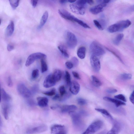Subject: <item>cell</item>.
<instances>
[{
    "instance_id": "6da1fadb",
    "label": "cell",
    "mask_w": 134,
    "mask_h": 134,
    "mask_svg": "<svg viewBox=\"0 0 134 134\" xmlns=\"http://www.w3.org/2000/svg\"><path fill=\"white\" fill-rule=\"evenodd\" d=\"M75 2L70 5V10L75 14L81 15L84 14L87 3L86 1L78 0Z\"/></svg>"
},
{
    "instance_id": "7a4b0ae2",
    "label": "cell",
    "mask_w": 134,
    "mask_h": 134,
    "mask_svg": "<svg viewBox=\"0 0 134 134\" xmlns=\"http://www.w3.org/2000/svg\"><path fill=\"white\" fill-rule=\"evenodd\" d=\"M131 24V21L129 20L122 21L110 25L108 27L107 30L111 33L120 31L129 27Z\"/></svg>"
},
{
    "instance_id": "3957f363",
    "label": "cell",
    "mask_w": 134,
    "mask_h": 134,
    "mask_svg": "<svg viewBox=\"0 0 134 134\" xmlns=\"http://www.w3.org/2000/svg\"><path fill=\"white\" fill-rule=\"evenodd\" d=\"M72 120L74 127L79 130H81L84 126V124L82 119V116H83L80 112L75 113V111L69 113Z\"/></svg>"
},
{
    "instance_id": "277c9868",
    "label": "cell",
    "mask_w": 134,
    "mask_h": 134,
    "mask_svg": "<svg viewBox=\"0 0 134 134\" xmlns=\"http://www.w3.org/2000/svg\"><path fill=\"white\" fill-rule=\"evenodd\" d=\"M103 123L100 120H97L92 122L82 134H94L103 126Z\"/></svg>"
},
{
    "instance_id": "5b68a950",
    "label": "cell",
    "mask_w": 134,
    "mask_h": 134,
    "mask_svg": "<svg viewBox=\"0 0 134 134\" xmlns=\"http://www.w3.org/2000/svg\"><path fill=\"white\" fill-rule=\"evenodd\" d=\"M90 48L92 55L96 56L102 55L105 53L104 49L96 42H92L90 44Z\"/></svg>"
},
{
    "instance_id": "8992f818",
    "label": "cell",
    "mask_w": 134,
    "mask_h": 134,
    "mask_svg": "<svg viewBox=\"0 0 134 134\" xmlns=\"http://www.w3.org/2000/svg\"><path fill=\"white\" fill-rule=\"evenodd\" d=\"M46 55L44 54L41 52H36L30 55L26 60L25 65L28 66L33 63L36 60L42 59H46Z\"/></svg>"
},
{
    "instance_id": "52a82bcc",
    "label": "cell",
    "mask_w": 134,
    "mask_h": 134,
    "mask_svg": "<svg viewBox=\"0 0 134 134\" xmlns=\"http://www.w3.org/2000/svg\"><path fill=\"white\" fill-rule=\"evenodd\" d=\"M67 44L70 48H75L77 45V41L75 35L72 32L68 31L66 34Z\"/></svg>"
},
{
    "instance_id": "ba28073f",
    "label": "cell",
    "mask_w": 134,
    "mask_h": 134,
    "mask_svg": "<svg viewBox=\"0 0 134 134\" xmlns=\"http://www.w3.org/2000/svg\"><path fill=\"white\" fill-rule=\"evenodd\" d=\"M17 90L19 94L24 98H28L31 95V92L23 83H19L17 86Z\"/></svg>"
},
{
    "instance_id": "9c48e42d",
    "label": "cell",
    "mask_w": 134,
    "mask_h": 134,
    "mask_svg": "<svg viewBox=\"0 0 134 134\" xmlns=\"http://www.w3.org/2000/svg\"><path fill=\"white\" fill-rule=\"evenodd\" d=\"M90 63L93 70L98 72L100 70L101 65L100 61L97 56L92 55L90 58Z\"/></svg>"
},
{
    "instance_id": "30bf717a",
    "label": "cell",
    "mask_w": 134,
    "mask_h": 134,
    "mask_svg": "<svg viewBox=\"0 0 134 134\" xmlns=\"http://www.w3.org/2000/svg\"><path fill=\"white\" fill-rule=\"evenodd\" d=\"M47 129V127L46 125H42L28 129L26 133L28 134L40 133L44 132Z\"/></svg>"
},
{
    "instance_id": "8fae6325",
    "label": "cell",
    "mask_w": 134,
    "mask_h": 134,
    "mask_svg": "<svg viewBox=\"0 0 134 134\" xmlns=\"http://www.w3.org/2000/svg\"><path fill=\"white\" fill-rule=\"evenodd\" d=\"M56 82L54 79L52 74L48 75L45 78L43 83V86L49 88L54 86Z\"/></svg>"
},
{
    "instance_id": "7c38bea8",
    "label": "cell",
    "mask_w": 134,
    "mask_h": 134,
    "mask_svg": "<svg viewBox=\"0 0 134 134\" xmlns=\"http://www.w3.org/2000/svg\"><path fill=\"white\" fill-rule=\"evenodd\" d=\"M77 107L74 105H65L62 106L59 105L58 109H59L60 111L63 113L73 112L77 109Z\"/></svg>"
},
{
    "instance_id": "4fadbf2b",
    "label": "cell",
    "mask_w": 134,
    "mask_h": 134,
    "mask_svg": "<svg viewBox=\"0 0 134 134\" xmlns=\"http://www.w3.org/2000/svg\"><path fill=\"white\" fill-rule=\"evenodd\" d=\"M69 90L70 92L74 95L77 94L80 89L79 83L77 81L74 80L71 82Z\"/></svg>"
},
{
    "instance_id": "5bb4252c",
    "label": "cell",
    "mask_w": 134,
    "mask_h": 134,
    "mask_svg": "<svg viewBox=\"0 0 134 134\" xmlns=\"http://www.w3.org/2000/svg\"><path fill=\"white\" fill-rule=\"evenodd\" d=\"M106 5V4L103 3L91 8L90 9V11L93 14H97L101 12Z\"/></svg>"
},
{
    "instance_id": "9a60e30c",
    "label": "cell",
    "mask_w": 134,
    "mask_h": 134,
    "mask_svg": "<svg viewBox=\"0 0 134 134\" xmlns=\"http://www.w3.org/2000/svg\"><path fill=\"white\" fill-rule=\"evenodd\" d=\"M121 129V126L120 123L115 122L111 129L106 134H118Z\"/></svg>"
},
{
    "instance_id": "2e32d148",
    "label": "cell",
    "mask_w": 134,
    "mask_h": 134,
    "mask_svg": "<svg viewBox=\"0 0 134 134\" xmlns=\"http://www.w3.org/2000/svg\"><path fill=\"white\" fill-rule=\"evenodd\" d=\"M104 100L113 103L116 107H118L121 105H125L126 103L118 99H114L108 97H103Z\"/></svg>"
},
{
    "instance_id": "e0dca14e",
    "label": "cell",
    "mask_w": 134,
    "mask_h": 134,
    "mask_svg": "<svg viewBox=\"0 0 134 134\" xmlns=\"http://www.w3.org/2000/svg\"><path fill=\"white\" fill-rule=\"evenodd\" d=\"M38 105L40 107H43L47 106L48 103V99L45 97H39L37 98Z\"/></svg>"
},
{
    "instance_id": "ac0fdd59",
    "label": "cell",
    "mask_w": 134,
    "mask_h": 134,
    "mask_svg": "<svg viewBox=\"0 0 134 134\" xmlns=\"http://www.w3.org/2000/svg\"><path fill=\"white\" fill-rule=\"evenodd\" d=\"M65 129V127L64 125L57 124L53 125L51 127V133L54 134Z\"/></svg>"
},
{
    "instance_id": "d6986e66",
    "label": "cell",
    "mask_w": 134,
    "mask_h": 134,
    "mask_svg": "<svg viewBox=\"0 0 134 134\" xmlns=\"http://www.w3.org/2000/svg\"><path fill=\"white\" fill-rule=\"evenodd\" d=\"M14 29V25L13 21H11L7 27L5 34L8 36H11L13 34Z\"/></svg>"
},
{
    "instance_id": "ffe728a7",
    "label": "cell",
    "mask_w": 134,
    "mask_h": 134,
    "mask_svg": "<svg viewBox=\"0 0 134 134\" xmlns=\"http://www.w3.org/2000/svg\"><path fill=\"white\" fill-rule=\"evenodd\" d=\"M95 110L101 113L108 118L113 120V118L111 115L107 110L103 109L96 108Z\"/></svg>"
},
{
    "instance_id": "44dd1931",
    "label": "cell",
    "mask_w": 134,
    "mask_h": 134,
    "mask_svg": "<svg viewBox=\"0 0 134 134\" xmlns=\"http://www.w3.org/2000/svg\"><path fill=\"white\" fill-rule=\"evenodd\" d=\"M48 16V13L46 11L44 13L41 17L40 24L38 27V29L41 28L44 26L47 21Z\"/></svg>"
},
{
    "instance_id": "7402d4cb",
    "label": "cell",
    "mask_w": 134,
    "mask_h": 134,
    "mask_svg": "<svg viewBox=\"0 0 134 134\" xmlns=\"http://www.w3.org/2000/svg\"><path fill=\"white\" fill-rule=\"evenodd\" d=\"M86 48L84 46L81 47L78 49L77 55L78 57L81 59H84L86 55Z\"/></svg>"
},
{
    "instance_id": "603a6c76",
    "label": "cell",
    "mask_w": 134,
    "mask_h": 134,
    "mask_svg": "<svg viewBox=\"0 0 134 134\" xmlns=\"http://www.w3.org/2000/svg\"><path fill=\"white\" fill-rule=\"evenodd\" d=\"M52 74L54 79L56 82L60 80L62 76V72L60 70L56 69Z\"/></svg>"
},
{
    "instance_id": "cb8c5ba5",
    "label": "cell",
    "mask_w": 134,
    "mask_h": 134,
    "mask_svg": "<svg viewBox=\"0 0 134 134\" xmlns=\"http://www.w3.org/2000/svg\"><path fill=\"white\" fill-rule=\"evenodd\" d=\"M1 93L2 99L3 101L6 103L9 102L11 99V97L3 88L1 90Z\"/></svg>"
},
{
    "instance_id": "d4e9b609",
    "label": "cell",
    "mask_w": 134,
    "mask_h": 134,
    "mask_svg": "<svg viewBox=\"0 0 134 134\" xmlns=\"http://www.w3.org/2000/svg\"><path fill=\"white\" fill-rule=\"evenodd\" d=\"M91 78L92 83L94 86L98 87L102 85V84L101 81L95 76L92 75L91 76Z\"/></svg>"
},
{
    "instance_id": "484cf974",
    "label": "cell",
    "mask_w": 134,
    "mask_h": 134,
    "mask_svg": "<svg viewBox=\"0 0 134 134\" xmlns=\"http://www.w3.org/2000/svg\"><path fill=\"white\" fill-rule=\"evenodd\" d=\"M58 48L64 56L67 58L69 57V55L64 46L62 45H59L58 46Z\"/></svg>"
},
{
    "instance_id": "4316f807",
    "label": "cell",
    "mask_w": 134,
    "mask_h": 134,
    "mask_svg": "<svg viewBox=\"0 0 134 134\" xmlns=\"http://www.w3.org/2000/svg\"><path fill=\"white\" fill-rule=\"evenodd\" d=\"M2 111L5 118L7 120L8 118V112L9 106L7 104H4L2 107Z\"/></svg>"
},
{
    "instance_id": "83f0119b",
    "label": "cell",
    "mask_w": 134,
    "mask_h": 134,
    "mask_svg": "<svg viewBox=\"0 0 134 134\" xmlns=\"http://www.w3.org/2000/svg\"><path fill=\"white\" fill-rule=\"evenodd\" d=\"M45 59L41 60V71L42 73L48 70V66Z\"/></svg>"
},
{
    "instance_id": "f1b7e54d",
    "label": "cell",
    "mask_w": 134,
    "mask_h": 134,
    "mask_svg": "<svg viewBox=\"0 0 134 134\" xmlns=\"http://www.w3.org/2000/svg\"><path fill=\"white\" fill-rule=\"evenodd\" d=\"M124 36V35L122 34L118 35L113 40L114 43L115 45H118L123 38Z\"/></svg>"
},
{
    "instance_id": "f546056e",
    "label": "cell",
    "mask_w": 134,
    "mask_h": 134,
    "mask_svg": "<svg viewBox=\"0 0 134 134\" xmlns=\"http://www.w3.org/2000/svg\"><path fill=\"white\" fill-rule=\"evenodd\" d=\"M65 79L66 82L68 85H70L71 82V76L69 72L65 71Z\"/></svg>"
},
{
    "instance_id": "4dcf8cb0",
    "label": "cell",
    "mask_w": 134,
    "mask_h": 134,
    "mask_svg": "<svg viewBox=\"0 0 134 134\" xmlns=\"http://www.w3.org/2000/svg\"><path fill=\"white\" fill-rule=\"evenodd\" d=\"M56 92V89L54 88H53L49 91L43 92L42 93L47 96H52L55 95Z\"/></svg>"
},
{
    "instance_id": "1f68e13d",
    "label": "cell",
    "mask_w": 134,
    "mask_h": 134,
    "mask_svg": "<svg viewBox=\"0 0 134 134\" xmlns=\"http://www.w3.org/2000/svg\"><path fill=\"white\" fill-rule=\"evenodd\" d=\"M9 1L11 7L14 9H15L19 5V1L18 0H10Z\"/></svg>"
},
{
    "instance_id": "d6a6232c",
    "label": "cell",
    "mask_w": 134,
    "mask_h": 134,
    "mask_svg": "<svg viewBox=\"0 0 134 134\" xmlns=\"http://www.w3.org/2000/svg\"><path fill=\"white\" fill-rule=\"evenodd\" d=\"M120 77L123 80H128L131 79L132 75L129 73H125L122 74L120 76Z\"/></svg>"
},
{
    "instance_id": "836d02e7",
    "label": "cell",
    "mask_w": 134,
    "mask_h": 134,
    "mask_svg": "<svg viewBox=\"0 0 134 134\" xmlns=\"http://www.w3.org/2000/svg\"><path fill=\"white\" fill-rule=\"evenodd\" d=\"M115 98L124 102H126V99L125 97L122 94H119L114 96Z\"/></svg>"
},
{
    "instance_id": "e575fe53",
    "label": "cell",
    "mask_w": 134,
    "mask_h": 134,
    "mask_svg": "<svg viewBox=\"0 0 134 134\" xmlns=\"http://www.w3.org/2000/svg\"><path fill=\"white\" fill-rule=\"evenodd\" d=\"M39 75V71L38 69L34 70L32 72L31 76L32 79H35L37 78Z\"/></svg>"
},
{
    "instance_id": "d590c367",
    "label": "cell",
    "mask_w": 134,
    "mask_h": 134,
    "mask_svg": "<svg viewBox=\"0 0 134 134\" xmlns=\"http://www.w3.org/2000/svg\"><path fill=\"white\" fill-rule=\"evenodd\" d=\"M78 104L81 105H84L87 103L86 100L81 98H78L77 99Z\"/></svg>"
},
{
    "instance_id": "8d00e7d4",
    "label": "cell",
    "mask_w": 134,
    "mask_h": 134,
    "mask_svg": "<svg viewBox=\"0 0 134 134\" xmlns=\"http://www.w3.org/2000/svg\"><path fill=\"white\" fill-rule=\"evenodd\" d=\"M59 91L61 97L64 95L66 92L65 88L63 85H62L59 87Z\"/></svg>"
},
{
    "instance_id": "74e56055",
    "label": "cell",
    "mask_w": 134,
    "mask_h": 134,
    "mask_svg": "<svg viewBox=\"0 0 134 134\" xmlns=\"http://www.w3.org/2000/svg\"><path fill=\"white\" fill-rule=\"evenodd\" d=\"M71 95L70 93L66 92L65 94L62 97L59 99V101H63L68 99L71 96Z\"/></svg>"
},
{
    "instance_id": "f35d334b",
    "label": "cell",
    "mask_w": 134,
    "mask_h": 134,
    "mask_svg": "<svg viewBox=\"0 0 134 134\" xmlns=\"http://www.w3.org/2000/svg\"><path fill=\"white\" fill-rule=\"evenodd\" d=\"M73 64L74 66L76 67L79 63V61L77 58L75 57H72L71 59V62Z\"/></svg>"
},
{
    "instance_id": "ab89813d",
    "label": "cell",
    "mask_w": 134,
    "mask_h": 134,
    "mask_svg": "<svg viewBox=\"0 0 134 134\" xmlns=\"http://www.w3.org/2000/svg\"><path fill=\"white\" fill-rule=\"evenodd\" d=\"M93 22L99 30H103V27L99 22L97 20H93Z\"/></svg>"
},
{
    "instance_id": "60d3db41",
    "label": "cell",
    "mask_w": 134,
    "mask_h": 134,
    "mask_svg": "<svg viewBox=\"0 0 134 134\" xmlns=\"http://www.w3.org/2000/svg\"><path fill=\"white\" fill-rule=\"evenodd\" d=\"M106 48L108 51L112 53V54H113L121 62L123 63H124L123 62L121 59V58L115 52L107 47H106Z\"/></svg>"
},
{
    "instance_id": "b9f144b4",
    "label": "cell",
    "mask_w": 134,
    "mask_h": 134,
    "mask_svg": "<svg viewBox=\"0 0 134 134\" xmlns=\"http://www.w3.org/2000/svg\"><path fill=\"white\" fill-rule=\"evenodd\" d=\"M65 66L66 68L69 69H72L74 66L72 63L69 61H68L65 63Z\"/></svg>"
},
{
    "instance_id": "7bdbcfd3",
    "label": "cell",
    "mask_w": 134,
    "mask_h": 134,
    "mask_svg": "<svg viewBox=\"0 0 134 134\" xmlns=\"http://www.w3.org/2000/svg\"><path fill=\"white\" fill-rule=\"evenodd\" d=\"M27 104L30 106L32 107L35 105L36 104L35 102L32 99H29L26 101Z\"/></svg>"
},
{
    "instance_id": "ee69618b",
    "label": "cell",
    "mask_w": 134,
    "mask_h": 134,
    "mask_svg": "<svg viewBox=\"0 0 134 134\" xmlns=\"http://www.w3.org/2000/svg\"><path fill=\"white\" fill-rule=\"evenodd\" d=\"M7 84L8 86L12 87L13 86V82L10 76H8L7 79Z\"/></svg>"
},
{
    "instance_id": "f6af8a7d",
    "label": "cell",
    "mask_w": 134,
    "mask_h": 134,
    "mask_svg": "<svg viewBox=\"0 0 134 134\" xmlns=\"http://www.w3.org/2000/svg\"><path fill=\"white\" fill-rule=\"evenodd\" d=\"M72 73L74 77L76 79L80 80L81 79L79 74L77 72L73 71L72 72Z\"/></svg>"
},
{
    "instance_id": "bcb514c9",
    "label": "cell",
    "mask_w": 134,
    "mask_h": 134,
    "mask_svg": "<svg viewBox=\"0 0 134 134\" xmlns=\"http://www.w3.org/2000/svg\"><path fill=\"white\" fill-rule=\"evenodd\" d=\"M106 91L108 93L112 94L116 92H117V90L115 89L111 88L107 90Z\"/></svg>"
},
{
    "instance_id": "7dc6e473",
    "label": "cell",
    "mask_w": 134,
    "mask_h": 134,
    "mask_svg": "<svg viewBox=\"0 0 134 134\" xmlns=\"http://www.w3.org/2000/svg\"><path fill=\"white\" fill-rule=\"evenodd\" d=\"M38 89V86L37 85H35L32 87V92L33 93H35L37 92Z\"/></svg>"
},
{
    "instance_id": "c3c4849f",
    "label": "cell",
    "mask_w": 134,
    "mask_h": 134,
    "mask_svg": "<svg viewBox=\"0 0 134 134\" xmlns=\"http://www.w3.org/2000/svg\"><path fill=\"white\" fill-rule=\"evenodd\" d=\"M129 99L130 102L133 104L134 103V91H133L131 93L129 97Z\"/></svg>"
},
{
    "instance_id": "681fc988",
    "label": "cell",
    "mask_w": 134,
    "mask_h": 134,
    "mask_svg": "<svg viewBox=\"0 0 134 134\" xmlns=\"http://www.w3.org/2000/svg\"><path fill=\"white\" fill-rule=\"evenodd\" d=\"M7 48L8 51H10L14 49V47L13 45L9 44L7 46Z\"/></svg>"
},
{
    "instance_id": "f907efd6",
    "label": "cell",
    "mask_w": 134,
    "mask_h": 134,
    "mask_svg": "<svg viewBox=\"0 0 134 134\" xmlns=\"http://www.w3.org/2000/svg\"><path fill=\"white\" fill-rule=\"evenodd\" d=\"M31 3L34 8H35L36 6L38 3V1L32 0L31 1Z\"/></svg>"
},
{
    "instance_id": "816d5d0a",
    "label": "cell",
    "mask_w": 134,
    "mask_h": 134,
    "mask_svg": "<svg viewBox=\"0 0 134 134\" xmlns=\"http://www.w3.org/2000/svg\"><path fill=\"white\" fill-rule=\"evenodd\" d=\"M54 134H66V131L65 129L60 131Z\"/></svg>"
},
{
    "instance_id": "f5cc1de1",
    "label": "cell",
    "mask_w": 134,
    "mask_h": 134,
    "mask_svg": "<svg viewBox=\"0 0 134 134\" xmlns=\"http://www.w3.org/2000/svg\"><path fill=\"white\" fill-rule=\"evenodd\" d=\"M60 96L58 94H56L52 98V99L54 100H56L59 99Z\"/></svg>"
},
{
    "instance_id": "db71d44e",
    "label": "cell",
    "mask_w": 134,
    "mask_h": 134,
    "mask_svg": "<svg viewBox=\"0 0 134 134\" xmlns=\"http://www.w3.org/2000/svg\"><path fill=\"white\" fill-rule=\"evenodd\" d=\"M87 3L90 4H92L94 3V2L93 0H87L86 1Z\"/></svg>"
},
{
    "instance_id": "11a10c76",
    "label": "cell",
    "mask_w": 134,
    "mask_h": 134,
    "mask_svg": "<svg viewBox=\"0 0 134 134\" xmlns=\"http://www.w3.org/2000/svg\"><path fill=\"white\" fill-rule=\"evenodd\" d=\"M68 2L67 0H59V2L61 4H64Z\"/></svg>"
},
{
    "instance_id": "9f6ffc18",
    "label": "cell",
    "mask_w": 134,
    "mask_h": 134,
    "mask_svg": "<svg viewBox=\"0 0 134 134\" xmlns=\"http://www.w3.org/2000/svg\"><path fill=\"white\" fill-rule=\"evenodd\" d=\"M103 3L105 4H106L109 2L110 1V0H104L103 1Z\"/></svg>"
},
{
    "instance_id": "6f0895ef",
    "label": "cell",
    "mask_w": 134,
    "mask_h": 134,
    "mask_svg": "<svg viewBox=\"0 0 134 134\" xmlns=\"http://www.w3.org/2000/svg\"><path fill=\"white\" fill-rule=\"evenodd\" d=\"M76 1H73V0H68V2H69L70 3H74L75 2H76Z\"/></svg>"
},
{
    "instance_id": "680465c9",
    "label": "cell",
    "mask_w": 134,
    "mask_h": 134,
    "mask_svg": "<svg viewBox=\"0 0 134 134\" xmlns=\"http://www.w3.org/2000/svg\"><path fill=\"white\" fill-rule=\"evenodd\" d=\"M1 96H2V93H1V89L0 88V103L1 100Z\"/></svg>"
},
{
    "instance_id": "91938a15",
    "label": "cell",
    "mask_w": 134,
    "mask_h": 134,
    "mask_svg": "<svg viewBox=\"0 0 134 134\" xmlns=\"http://www.w3.org/2000/svg\"><path fill=\"white\" fill-rule=\"evenodd\" d=\"M2 122L1 118L0 115V126H1L2 125Z\"/></svg>"
},
{
    "instance_id": "94428289",
    "label": "cell",
    "mask_w": 134,
    "mask_h": 134,
    "mask_svg": "<svg viewBox=\"0 0 134 134\" xmlns=\"http://www.w3.org/2000/svg\"><path fill=\"white\" fill-rule=\"evenodd\" d=\"M1 19L0 18V24H1Z\"/></svg>"
}]
</instances>
